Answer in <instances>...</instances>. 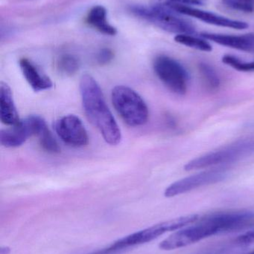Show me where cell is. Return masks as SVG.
<instances>
[{"label": "cell", "mask_w": 254, "mask_h": 254, "mask_svg": "<svg viewBox=\"0 0 254 254\" xmlns=\"http://www.w3.org/2000/svg\"><path fill=\"white\" fill-rule=\"evenodd\" d=\"M80 91L84 110L89 122L99 130L107 143L115 146L120 143V128L106 104L96 80L89 74L82 76Z\"/></svg>", "instance_id": "1"}, {"label": "cell", "mask_w": 254, "mask_h": 254, "mask_svg": "<svg viewBox=\"0 0 254 254\" xmlns=\"http://www.w3.org/2000/svg\"><path fill=\"white\" fill-rule=\"evenodd\" d=\"M199 218V215L190 214L160 222L156 225L126 236L115 242L108 247L90 254H112L130 247L150 243L167 233L178 231L184 227L195 223Z\"/></svg>", "instance_id": "2"}, {"label": "cell", "mask_w": 254, "mask_h": 254, "mask_svg": "<svg viewBox=\"0 0 254 254\" xmlns=\"http://www.w3.org/2000/svg\"><path fill=\"white\" fill-rule=\"evenodd\" d=\"M112 102L118 114L128 126L137 127L147 123V105L140 95L131 88L116 86L112 91Z\"/></svg>", "instance_id": "3"}, {"label": "cell", "mask_w": 254, "mask_h": 254, "mask_svg": "<svg viewBox=\"0 0 254 254\" xmlns=\"http://www.w3.org/2000/svg\"><path fill=\"white\" fill-rule=\"evenodd\" d=\"M132 13L143 19L152 22L164 31L177 34H194L195 28L192 22L183 19L177 13L164 6L152 7L137 5L131 8Z\"/></svg>", "instance_id": "4"}, {"label": "cell", "mask_w": 254, "mask_h": 254, "mask_svg": "<svg viewBox=\"0 0 254 254\" xmlns=\"http://www.w3.org/2000/svg\"><path fill=\"white\" fill-rule=\"evenodd\" d=\"M220 234L217 224L207 215L200 217L193 225L173 233L168 238L161 242L159 248L164 251L181 249L198 243L204 239Z\"/></svg>", "instance_id": "5"}, {"label": "cell", "mask_w": 254, "mask_h": 254, "mask_svg": "<svg viewBox=\"0 0 254 254\" xmlns=\"http://www.w3.org/2000/svg\"><path fill=\"white\" fill-rule=\"evenodd\" d=\"M254 153V139L240 140L223 149L206 154L195 158L185 165V170L207 168L219 164L237 161L240 158Z\"/></svg>", "instance_id": "6"}, {"label": "cell", "mask_w": 254, "mask_h": 254, "mask_svg": "<svg viewBox=\"0 0 254 254\" xmlns=\"http://www.w3.org/2000/svg\"><path fill=\"white\" fill-rule=\"evenodd\" d=\"M154 70L158 78L173 93L183 95L187 92L189 74L176 60L161 55L154 61Z\"/></svg>", "instance_id": "7"}, {"label": "cell", "mask_w": 254, "mask_h": 254, "mask_svg": "<svg viewBox=\"0 0 254 254\" xmlns=\"http://www.w3.org/2000/svg\"><path fill=\"white\" fill-rule=\"evenodd\" d=\"M46 126L43 118L31 116L19 121L14 126L2 129L0 133V141L5 147H17L23 144L27 139L33 135H38Z\"/></svg>", "instance_id": "8"}, {"label": "cell", "mask_w": 254, "mask_h": 254, "mask_svg": "<svg viewBox=\"0 0 254 254\" xmlns=\"http://www.w3.org/2000/svg\"><path fill=\"white\" fill-rule=\"evenodd\" d=\"M227 176L228 173L221 170H210L192 175L180 179L169 186L166 190L164 195L167 198L177 196L201 187L219 183L225 180Z\"/></svg>", "instance_id": "9"}, {"label": "cell", "mask_w": 254, "mask_h": 254, "mask_svg": "<svg viewBox=\"0 0 254 254\" xmlns=\"http://www.w3.org/2000/svg\"><path fill=\"white\" fill-rule=\"evenodd\" d=\"M55 130L61 140L70 146L82 147L88 143L87 131L81 119L74 115L59 119L55 124Z\"/></svg>", "instance_id": "10"}, {"label": "cell", "mask_w": 254, "mask_h": 254, "mask_svg": "<svg viewBox=\"0 0 254 254\" xmlns=\"http://www.w3.org/2000/svg\"><path fill=\"white\" fill-rule=\"evenodd\" d=\"M174 10L179 14L186 15L196 18L206 23L211 24L216 26L225 27V28H234V29L243 30L249 28V24L243 21L234 20L225 16L200 10L191 6L180 5V4H171V5L164 6Z\"/></svg>", "instance_id": "11"}, {"label": "cell", "mask_w": 254, "mask_h": 254, "mask_svg": "<svg viewBox=\"0 0 254 254\" xmlns=\"http://www.w3.org/2000/svg\"><path fill=\"white\" fill-rule=\"evenodd\" d=\"M201 37L206 40H211L221 46L254 53V33L243 35L201 33Z\"/></svg>", "instance_id": "12"}, {"label": "cell", "mask_w": 254, "mask_h": 254, "mask_svg": "<svg viewBox=\"0 0 254 254\" xmlns=\"http://www.w3.org/2000/svg\"><path fill=\"white\" fill-rule=\"evenodd\" d=\"M19 66L25 80L35 92L47 90L53 86L51 79L26 58H22L19 61Z\"/></svg>", "instance_id": "13"}, {"label": "cell", "mask_w": 254, "mask_h": 254, "mask_svg": "<svg viewBox=\"0 0 254 254\" xmlns=\"http://www.w3.org/2000/svg\"><path fill=\"white\" fill-rule=\"evenodd\" d=\"M0 117L4 125L10 127L14 126L20 121L13 102L11 89L3 82L0 86Z\"/></svg>", "instance_id": "14"}, {"label": "cell", "mask_w": 254, "mask_h": 254, "mask_svg": "<svg viewBox=\"0 0 254 254\" xmlns=\"http://www.w3.org/2000/svg\"><path fill=\"white\" fill-rule=\"evenodd\" d=\"M87 22L89 25L106 35H116L117 30L112 26L107 19V10L103 6H94L87 15Z\"/></svg>", "instance_id": "15"}, {"label": "cell", "mask_w": 254, "mask_h": 254, "mask_svg": "<svg viewBox=\"0 0 254 254\" xmlns=\"http://www.w3.org/2000/svg\"><path fill=\"white\" fill-rule=\"evenodd\" d=\"M174 40L177 43L187 47L192 48L197 50L203 51V52H211V45L207 41L206 39L199 38V37L192 36V34H177L174 37Z\"/></svg>", "instance_id": "16"}, {"label": "cell", "mask_w": 254, "mask_h": 254, "mask_svg": "<svg viewBox=\"0 0 254 254\" xmlns=\"http://www.w3.org/2000/svg\"><path fill=\"white\" fill-rule=\"evenodd\" d=\"M37 137H39L40 146L44 150L51 153H58L61 150L58 142L48 128L47 125L41 130Z\"/></svg>", "instance_id": "17"}, {"label": "cell", "mask_w": 254, "mask_h": 254, "mask_svg": "<svg viewBox=\"0 0 254 254\" xmlns=\"http://www.w3.org/2000/svg\"><path fill=\"white\" fill-rule=\"evenodd\" d=\"M199 70L206 84L210 89L216 90L219 89L220 86V78L213 67L205 63H201L199 64Z\"/></svg>", "instance_id": "18"}, {"label": "cell", "mask_w": 254, "mask_h": 254, "mask_svg": "<svg viewBox=\"0 0 254 254\" xmlns=\"http://www.w3.org/2000/svg\"><path fill=\"white\" fill-rule=\"evenodd\" d=\"M60 71L66 75H73L79 68V62L73 55H66L61 57L58 61Z\"/></svg>", "instance_id": "19"}, {"label": "cell", "mask_w": 254, "mask_h": 254, "mask_svg": "<svg viewBox=\"0 0 254 254\" xmlns=\"http://www.w3.org/2000/svg\"><path fill=\"white\" fill-rule=\"evenodd\" d=\"M224 64L232 67L234 69L245 72L254 71V61L253 62H244L239 58L232 55H225L222 58Z\"/></svg>", "instance_id": "20"}, {"label": "cell", "mask_w": 254, "mask_h": 254, "mask_svg": "<svg viewBox=\"0 0 254 254\" xmlns=\"http://www.w3.org/2000/svg\"><path fill=\"white\" fill-rule=\"evenodd\" d=\"M226 7L244 13L254 11V0H222Z\"/></svg>", "instance_id": "21"}, {"label": "cell", "mask_w": 254, "mask_h": 254, "mask_svg": "<svg viewBox=\"0 0 254 254\" xmlns=\"http://www.w3.org/2000/svg\"><path fill=\"white\" fill-rule=\"evenodd\" d=\"M156 5L169 6L171 4L180 5H204L207 0H152Z\"/></svg>", "instance_id": "22"}, {"label": "cell", "mask_w": 254, "mask_h": 254, "mask_svg": "<svg viewBox=\"0 0 254 254\" xmlns=\"http://www.w3.org/2000/svg\"><path fill=\"white\" fill-rule=\"evenodd\" d=\"M237 245L241 246H249L254 244V228L239 236L235 240Z\"/></svg>", "instance_id": "23"}, {"label": "cell", "mask_w": 254, "mask_h": 254, "mask_svg": "<svg viewBox=\"0 0 254 254\" xmlns=\"http://www.w3.org/2000/svg\"><path fill=\"white\" fill-rule=\"evenodd\" d=\"M113 54L111 50L108 49H104L100 51L97 56V61L101 65H106L113 60Z\"/></svg>", "instance_id": "24"}, {"label": "cell", "mask_w": 254, "mask_h": 254, "mask_svg": "<svg viewBox=\"0 0 254 254\" xmlns=\"http://www.w3.org/2000/svg\"><path fill=\"white\" fill-rule=\"evenodd\" d=\"M10 249L8 247H1L0 249V254H9Z\"/></svg>", "instance_id": "25"}, {"label": "cell", "mask_w": 254, "mask_h": 254, "mask_svg": "<svg viewBox=\"0 0 254 254\" xmlns=\"http://www.w3.org/2000/svg\"><path fill=\"white\" fill-rule=\"evenodd\" d=\"M249 254H254V251H253V252H251V253H249Z\"/></svg>", "instance_id": "26"}]
</instances>
